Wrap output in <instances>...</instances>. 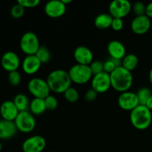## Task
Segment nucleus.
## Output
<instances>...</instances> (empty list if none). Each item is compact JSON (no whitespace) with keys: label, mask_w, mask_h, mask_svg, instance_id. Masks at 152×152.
I'll use <instances>...</instances> for the list:
<instances>
[{"label":"nucleus","mask_w":152,"mask_h":152,"mask_svg":"<svg viewBox=\"0 0 152 152\" xmlns=\"http://www.w3.org/2000/svg\"><path fill=\"white\" fill-rule=\"evenodd\" d=\"M35 55L39 59L42 64L48 63L50 62V59H51V54H50V50L45 45L40 46Z\"/></svg>","instance_id":"393cba45"},{"label":"nucleus","mask_w":152,"mask_h":152,"mask_svg":"<svg viewBox=\"0 0 152 152\" xmlns=\"http://www.w3.org/2000/svg\"><path fill=\"white\" fill-rule=\"evenodd\" d=\"M8 81L10 84L13 86H19L22 81V77L20 73L18 71H11L8 74Z\"/></svg>","instance_id":"c756f323"},{"label":"nucleus","mask_w":152,"mask_h":152,"mask_svg":"<svg viewBox=\"0 0 152 152\" xmlns=\"http://www.w3.org/2000/svg\"><path fill=\"white\" fill-rule=\"evenodd\" d=\"M45 102V99L40 98H34L30 102L29 111L35 116H39L42 114L46 111Z\"/></svg>","instance_id":"aec40b11"},{"label":"nucleus","mask_w":152,"mask_h":152,"mask_svg":"<svg viewBox=\"0 0 152 152\" xmlns=\"http://www.w3.org/2000/svg\"><path fill=\"white\" fill-rule=\"evenodd\" d=\"M136 94L137 96L138 100H139L140 105H145L147 101L148 100L149 97L151 96L152 92L148 88L143 87L140 88Z\"/></svg>","instance_id":"a878e982"},{"label":"nucleus","mask_w":152,"mask_h":152,"mask_svg":"<svg viewBox=\"0 0 152 152\" xmlns=\"http://www.w3.org/2000/svg\"><path fill=\"white\" fill-rule=\"evenodd\" d=\"M45 13L51 18H59L65 14L66 5L62 0H51L48 1L44 7Z\"/></svg>","instance_id":"f8f14e48"},{"label":"nucleus","mask_w":152,"mask_h":152,"mask_svg":"<svg viewBox=\"0 0 152 152\" xmlns=\"http://www.w3.org/2000/svg\"><path fill=\"white\" fill-rule=\"evenodd\" d=\"M117 102L120 108L125 111H132L140 105L137 94L129 91L120 94Z\"/></svg>","instance_id":"9b49d317"},{"label":"nucleus","mask_w":152,"mask_h":152,"mask_svg":"<svg viewBox=\"0 0 152 152\" xmlns=\"http://www.w3.org/2000/svg\"><path fill=\"white\" fill-rule=\"evenodd\" d=\"M120 66H122V59L109 57L105 62H103L104 71L109 74H111L116 68Z\"/></svg>","instance_id":"b1692460"},{"label":"nucleus","mask_w":152,"mask_h":152,"mask_svg":"<svg viewBox=\"0 0 152 152\" xmlns=\"http://www.w3.org/2000/svg\"><path fill=\"white\" fill-rule=\"evenodd\" d=\"M46 140L40 135H34L25 140L22 143L23 152H42L45 148Z\"/></svg>","instance_id":"9d476101"},{"label":"nucleus","mask_w":152,"mask_h":152,"mask_svg":"<svg viewBox=\"0 0 152 152\" xmlns=\"http://www.w3.org/2000/svg\"><path fill=\"white\" fill-rule=\"evenodd\" d=\"M1 149H2V144H1V141H0V151H1Z\"/></svg>","instance_id":"ea45409f"},{"label":"nucleus","mask_w":152,"mask_h":152,"mask_svg":"<svg viewBox=\"0 0 152 152\" xmlns=\"http://www.w3.org/2000/svg\"><path fill=\"white\" fill-rule=\"evenodd\" d=\"M113 19L114 18L109 13H100L95 18L94 25L96 28L100 30L106 29L111 26Z\"/></svg>","instance_id":"412c9836"},{"label":"nucleus","mask_w":152,"mask_h":152,"mask_svg":"<svg viewBox=\"0 0 152 152\" xmlns=\"http://www.w3.org/2000/svg\"><path fill=\"white\" fill-rule=\"evenodd\" d=\"M89 67L91 68L93 76L96 75L98 74L103 72L104 71V67H103V62H100L99 60H94L89 65Z\"/></svg>","instance_id":"2f4dec72"},{"label":"nucleus","mask_w":152,"mask_h":152,"mask_svg":"<svg viewBox=\"0 0 152 152\" xmlns=\"http://www.w3.org/2000/svg\"><path fill=\"white\" fill-rule=\"evenodd\" d=\"M132 4L128 0H114L108 7L109 13L113 18L123 19L132 10Z\"/></svg>","instance_id":"6e6552de"},{"label":"nucleus","mask_w":152,"mask_h":152,"mask_svg":"<svg viewBox=\"0 0 152 152\" xmlns=\"http://www.w3.org/2000/svg\"><path fill=\"white\" fill-rule=\"evenodd\" d=\"M145 16L148 18H152V1L148 3L146 5V10H145Z\"/></svg>","instance_id":"c9c22d12"},{"label":"nucleus","mask_w":152,"mask_h":152,"mask_svg":"<svg viewBox=\"0 0 152 152\" xmlns=\"http://www.w3.org/2000/svg\"><path fill=\"white\" fill-rule=\"evenodd\" d=\"M148 77H149V81L150 83H151V84L152 85V68L151 70H150L149 71V75H148Z\"/></svg>","instance_id":"4c0bfd02"},{"label":"nucleus","mask_w":152,"mask_h":152,"mask_svg":"<svg viewBox=\"0 0 152 152\" xmlns=\"http://www.w3.org/2000/svg\"><path fill=\"white\" fill-rule=\"evenodd\" d=\"M62 2L65 4V5H66L67 4H69V3L72 2V0H62Z\"/></svg>","instance_id":"58836bf2"},{"label":"nucleus","mask_w":152,"mask_h":152,"mask_svg":"<svg viewBox=\"0 0 152 152\" xmlns=\"http://www.w3.org/2000/svg\"><path fill=\"white\" fill-rule=\"evenodd\" d=\"M137 65L138 58L134 53L126 54L125 57L122 59V66L131 72L137 68Z\"/></svg>","instance_id":"5701e85b"},{"label":"nucleus","mask_w":152,"mask_h":152,"mask_svg":"<svg viewBox=\"0 0 152 152\" xmlns=\"http://www.w3.org/2000/svg\"><path fill=\"white\" fill-rule=\"evenodd\" d=\"M72 83L78 85H83L91 80L93 77L89 65L76 64L74 65L68 71Z\"/></svg>","instance_id":"20e7f679"},{"label":"nucleus","mask_w":152,"mask_h":152,"mask_svg":"<svg viewBox=\"0 0 152 152\" xmlns=\"http://www.w3.org/2000/svg\"><path fill=\"white\" fill-rule=\"evenodd\" d=\"M108 54L110 57L117 59H123L126 55V47L118 40H112L108 45Z\"/></svg>","instance_id":"6ab92c4d"},{"label":"nucleus","mask_w":152,"mask_h":152,"mask_svg":"<svg viewBox=\"0 0 152 152\" xmlns=\"http://www.w3.org/2000/svg\"><path fill=\"white\" fill-rule=\"evenodd\" d=\"M14 123L17 130L22 133H30L36 127L35 117L29 111L19 112L15 119Z\"/></svg>","instance_id":"0eeeda50"},{"label":"nucleus","mask_w":152,"mask_h":152,"mask_svg":"<svg viewBox=\"0 0 152 152\" xmlns=\"http://www.w3.org/2000/svg\"><path fill=\"white\" fill-rule=\"evenodd\" d=\"M132 10H133L136 16H143V15H145L146 5L142 1H136L132 4Z\"/></svg>","instance_id":"cd10ccee"},{"label":"nucleus","mask_w":152,"mask_h":152,"mask_svg":"<svg viewBox=\"0 0 152 152\" xmlns=\"http://www.w3.org/2000/svg\"><path fill=\"white\" fill-rule=\"evenodd\" d=\"M74 57L77 64L80 65H89L94 61V54L91 49L83 45L76 48L74 52Z\"/></svg>","instance_id":"4468645a"},{"label":"nucleus","mask_w":152,"mask_h":152,"mask_svg":"<svg viewBox=\"0 0 152 152\" xmlns=\"http://www.w3.org/2000/svg\"><path fill=\"white\" fill-rule=\"evenodd\" d=\"M132 31L136 34H144L151 28V20L145 15L135 16L131 24Z\"/></svg>","instance_id":"2eb2a0df"},{"label":"nucleus","mask_w":152,"mask_h":152,"mask_svg":"<svg viewBox=\"0 0 152 152\" xmlns=\"http://www.w3.org/2000/svg\"><path fill=\"white\" fill-rule=\"evenodd\" d=\"M98 93L94 91V89L91 88L89 90H88L86 91V94H85V98H86V100L88 102H93L97 97Z\"/></svg>","instance_id":"f704fd0d"},{"label":"nucleus","mask_w":152,"mask_h":152,"mask_svg":"<svg viewBox=\"0 0 152 152\" xmlns=\"http://www.w3.org/2000/svg\"><path fill=\"white\" fill-rule=\"evenodd\" d=\"M22 152H23V151H22Z\"/></svg>","instance_id":"79ce46f5"},{"label":"nucleus","mask_w":152,"mask_h":152,"mask_svg":"<svg viewBox=\"0 0 152 152\" xmlns=\"http://www.w3.org/2000/svg\"><path fill=\"white\" fill-rule=\"evenodd\" d=\"M41 65V62L36 55H27L22 61V68L25 74L33 75L38 72Z\"/></svg>","instance_id":"dca6fc26"},{"label":"nucleus","mask_w":152,"mask_h":152,"mask_svg":"<svg viewBox=\"0 0 152 152\" xmlns=\"http://www.w3.org/2000/svg\"><path fill=\"white\" fill-rule=\"evenodd\" d=\"M19 111L12 100H5L0 105V115L3 120L14 121Z\"/></svg>","instance_id":"f3484780"},{"label":"nucleus","mask_w":152,"mask_h":152,"mask_svg":"<svg viewBox=\"0 0 152 152\" xmlns=\"http://www.w3.org/2000/svg\"><path fill=\"white\" fill-rule=\"evenodd\" d=\"M124 22H123V19H118V18H114L111 24V28L114 31H120L123 29Z\"/></svg>","instance_id":"72a5a7b5"},{"label":"nucleus","mask_w":152,"mask_h":152,"mask_svg":"<svg viewBox=\"0 0 152 152\" xmlns=\"http://www.w3.org/2000/svg\"><path fill=\"white\" fill-rule=\"evenodd\" d=\"M13 102L19 112L29 111L30 102L29 99L25 94H18L13 98Z\"/></svg>","instance_id":"4be33fe9"},{"label":"nucleus","mask_w":152,"mask_h":152,"mask_svg":"<svg viewBox=\"0 0 152 152\" xmlns=\"http://www.w3.org/2000/svg\"><path fill=\"white\" fill-rule=\"evenodd\" d=\"M24 14H25V8L18 3L14 4L10 9V15L14 19H20Z\"/></svg>","instance_id":"c85d7f7f"},{"label":"nucleus","mask_w":152,"mask_h":152,"mask_svg":"<svg viewBox=\"0 0 152 152\" xmlns=\"http://www.w3.org/2000/svg\"><path fill=\"white\" fill-rule=\"evenodd\" d=\"M48 84L50 91L57 94H64L67 89L71 87L72 81L68 71L62 69L52 71L47 77Z\"/></svg>","instance_id":"f257e3e1"},{"label":"nucleus","mask_w":152,"mask_h":152,"mask_svg":"<svg viewBox=\"0 0 152 152\" xmlns=\"http://www.w3.org/2000/svg\"><path fill=\"white\" fill-rule=\"evenodd\" d=\"M50 152H53V151H50Z\"/></svg>","instance_id":"a19ab883"},{"label":"nucleus","mask_w":152,"mask_h":152,"mask_svg":"<svg viewBox=\"0 0 152 152\" xmlns=\"http://www.w3.org/2000/svg\"><path fill=\"white\" fill-rule=\"evenodd\" d=\"M64 96H65V99L68 101V102L71 103H74L77 102L80 97V94L79 92L75 88L70 87L69 88L67 89L64 93Z\"/></svg>","instance_id":"bb28decb"},{"label":"nucleus","mask_w":152,"mask_h":152,"mask_svg":"<svg viewBox=\"0 0 152 152\" xmlns=\"http://www.w3.org/2000/svg\"><path fill=\"white\" fill-rule=\"evenodd\" d=\"M17 3L22 5L24 8H33L38 6L40 1L39 0H18Z\"/></svg>","instance_id":"473e14b6"},{"label":"nucleus","mask_w":152,"mask_h":152,"mask_svg":"<svg viewBox=\"0 0 152 152\" xmlns=\"http://www.w3.org/2000/svg\"><path fill=\"white\" fill-rule=\"evenodd\" d=\"M111 87V77L108 73L103 72L93 76L91 79V88L97 93H105Z\"/></svg>","instance_id":"1a4fd4ad"},{"label":"nucleus","mask_w":152,"mask_h":152,"mask_svg":"<svg viewBox=\"0 0 152 152\" xmlns=\"http://www.w3.org/2000/svg\"><path fill=\"white\" fill-rule=\"evenodd\" d=\"M130 120L135 129L138 130H145L151 124V111L145 105H139L131 111Z\"/></svg>","instance_id":"7ed1b4c3"},{"label":"nucleus","mask_w":152,"mask_h":152,"mask_svg":"<svg viewBox=\"0 0 152 152\" xmlns=\"http://www.w3.org/2000/svg\"><path fill=\"white\" fill-rule=\"evenodd\" d=\"M46 109L48 111H53L58 106V100L53 95H49L45 99Z\"/></svg>","instance_id":"7c9ffc66"},{"label":"nucleus","mask_w":152,"mask_h":152,"mask_svg":"<svg viewBox=\"0 0 152 152\" xmlns=\"http://www.w3.org/2000/svg\"><path fill=\"white\" fill-rule=\"evenodd\" d=\"M20 48L27 55H35L40 45L39 40L37 34L31 31H28L22 36L19 42Z\"/></svg>","instance_id":"39448f33"},{"label":"nucleus","mask_w":152,"mask_h":152,"mask_svg":"<svg viewBox=\"0 0 152 152\" xmlns=\"http://www.w3.org/2000/svg\"><path fill=\"white\" fill-rule=\"evenodd\" d=\"M18 130L14 121L6 120H0V140H9L13 137Z\"/></svg>","instance_id":"a211bd4d"},{"label":"nucleus","mask_w":152,"mask_h":152,"mask_svg":"<svg viewBox=\"0 0 152 152\" xmlns=\"http://www.w3.org/2000/svg\"><path fill=\"white\" fill-rule=\"evenodd\" d=\"M28 91L34 98L45 99L50 95V89L47 81L43 79L35 77L28 82Z\"/></svg>","instance_id":"423d86ee"},{"label":"nucleus","mask_w":152,"mask_h":152,"mask_svg":"<svg viewBox=\"0 0 152 152\" xmlns=\"http://www.w3.org/2000/svg\"><path fill=\"white\" fill-rule=\"evenodd\" d=\"M1 65L5 71L8 72L17 71L20 65V59L17 53L13 51H7L2 55Z\"/></svg>","instance_id":"ddd939ff"},{"label":"nucleus","mask_w":152,"mask_h":152,"mask_svg":"<svg viewBox=\"0 0 152 152\" xmlns=\"http://www.w3.org/2000/svg\"><path fill=\"white\" fill-rule=\"evenodd\" d=\"M145 106H146L148 109L151 110V111L152 110V94H151V96L149 97L148 100L147 101L146 104H145Z\"/></svg>","instance_id":"e433bc0d"},{"label":"nucleus","mask_w":152,"mask_h":152,"mask_svg":"<svg viewBox=\"0 0 152 152\" xmlns=\"http://www.w3.org/2000/svg\"><path fill=\"white\" fill-rule=\"evenodd\" d=\"M110 77L111 87L120 93L128 91L133 84V75L132 72L123 66L116 68L110 74Z\"/></svg>","instance_id":"f03ea898"}]
</instances>
